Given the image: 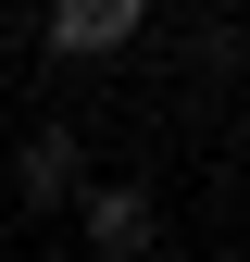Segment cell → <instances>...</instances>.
<instances>
[{
    "instance_id": "cell-1",
    "label": "cell",
    "mask_w": 250,
    "mask_h": 262,
    "mask_svg": "<svg viewBox=\"0 0 250 262\" xmlns=\"http://www.w3.org/2000/svg\"><path fill=\"white\" fill-rule=\"evenodd\" d=\"M75 237H88V262H150L163 250V200H150L138 175H75Z\"/></svg>"
},
{
    "instance_id": "cell-2",
    "label": "cell",
    "mask_w": 250,
    "mask_h": 262,
    "mask_svg": "<svg viewBox=\"0 0 250 262\" xmlns=\"http://www.w3.org/2000/svg\"><path fill=\"white\" fill-rule=\"evenodd\" d=\"M150 38V0H38V50L50 62H125Z\"/></svg>"
},
{
    "instance_id": "cell-3",
    "label": "cell",
    "mask_w": 250,
    "mask_h": 262,
    "mask_svg": "<svg viewBox=\"0 0 250 262\" xmlns=\"http://www.w3.org/2000/svg\"><path fill=\"white\" fill-rule=\"evenodd\" d=\"M0 175H13L25 225H50L62 200H75V175H88V138L75 125H25V138H0Z\"/></svg>"
},
{
    "instance_id": "cell-4",
    "label": "cell",
    "mask_w": 250,
    "mask_h": 262,
    "mask_svg": "<svg viewBox=\"0 0 250 262\" xmlns=\"http://www.w3.org/2000/svg\"><path fill=\"white\" fill-rule=\"evenodd\" d=\"M38 262H88V250H38Z\"/></svg>"
}]
</instances>
